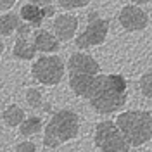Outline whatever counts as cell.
Here are the masks:
<instances>
[{"label":"cell","mask_w":152,"mask_h":152,"mask_svg":"<svg viewBox=\"0 0 152 152\" xmlns=\"http://www.w3.org/2000/svg\"><path fill=\"white\" fill-rule=\"evenodd\" d=\"M85 100L97 114H118L128 102V80L119 73H99Z\"/></svg>","instance_id":"1"},{"label":"cell","mask_w":152,"mask_h":152,"mask_svg":"<svg viewBox=\"0 0 152 152\" xmlns=\"http://www.w3.org/2000/svg\"><path fill=\"white\" fill-rule=\"evenodd\" d=\"M80 130H81V121L76 111L69 107L57 109L50 114L48 121L43 124L42 143L50 151H57L67 142L76 140Z\"/></svg>","instance_id":"2"},{"label":"cell","mask_w":152,"mask_h":152,"mask_svg":"<svg viewBox=\"0 0 152 152\" xmlns=\"http://www.w3.org/2000/svg\"><path fill=\"white\" fill-rule=\"evenodd\" d=\"M119 132L123 133L132 149L143 147L152 138V113L147 109L119 111L114 118Z\"/></svg>","instance_id":"3"},{"label":"cell","mask_w":152,"mask_h":152,"mask_svg":"<svg viewBox=\"0 0 152 152\" xmlns=\"http://www.w3.org/2000/svg\"><path fill=\"white\" fill-rule=\"evenodd\" d=\"M31 78L40 86H57L66 75L64 61L56 54H43L31 64Z\"/></svg>","instance_id":"4"},{"label":"cell","mask_w":152,"mask_h":152,"mask_svg":"<svg viewBox=\"0 0 152 152\" xmlns=\"http://www.w3.org/2000/svg\"><path fill=\"white\" fill-rule=\"evenodd\" d=\"M94 145L100 152H130L132 147L119 132L114 119L99 121L94 128Z\"/></svg>","instance_id":"5"},{"label":"cell","mask_w":152,"mask_h":152,"mask_svg":"<svg viewBox=\"0 0 152 152\" xmlns=\"http://www.w3.org/2000/svg\"><path fill=\"white\" fill-rule=\"evenodd\" d=\"M107 35H109V21L100 18L97 12H90L88 24L76 37L75 45L78 47V50H88L92 47H99L107 40Z\"/></svg>","instance_id":"6"},{"label":"cell","mask_w":152,"mask_h":152,"mask_svg":"<svg viewBox=\"0 0 152 152\" xmlns=\"http://www.w3.org/2000/svg\"><path fill=\"white\" fill-rule=\"evenodd\" d=\"M66 71L69 75H99L100 73V64L92 54L86 50H78L73 52L66 62Z\"/></svg>","instance_id":"7"},{"label":"cell","mask_w":152,"mask_h":152,"mask_svg":"<svg viewBox=\"0 0 152 152\" xmlns=\"http://www.w3.org/2000/svg\"><path fill=\"white\" fill-rule=\"evenodd\" d=\"M118 21L121 24V28L128 33H135V31H142L147 28L149 24V16L143 9L138 5H124L118 14Z\"/></svg>","instance_id":"8"},{"label":"cell","mask_w":152,"mask_h":152,"mask_svg":"<svg viewBox=\"0 0 152 152\" xmlns=\"http://www.w3.org/2000/svg\"><path fill=\"white\" fill-rule=\"evenodd\" d=\"M78 24L80 21L73 14H59L54 18V35L57 37L59 42H71L75 38L76 31H78Z\"/></svg>","instance_id":"9"},{"label":"cell","mask_w":152,"mask_h":152,"mask_svg":"<svg viewBox=\"0 0 152 152\" xmlns=\"http://www.w3.org/2000/svg\"><path fill=\"white\" fill-rule=\"evenodd\" d=\"M33 45L37 54H57L61 48V42L57 40L54 33H50L47 29H38L33 37Z\"/></svg>","instance_id":"10"},{"label":"cell","mask_w":152,"mask_h":152,"mask_svg":"<svg viewBox=\"0 0 152 152\" xmlns=\"http://www.w3.org/2000/svg\"><path fill=\"white\" fill-rule=\"evenodd\" d=\"M24 118H26V113L18 104H7L0 113V119L4 121V124L7 128H18L19 124L23 123Z\"/></svg>","instance_id":"11"},{"label":"cell","mask_w":152,"mask_h":152,"mask_svg":"<svg viewBox=\"0 0 152 152\" xmlns=\"http://www.w3.org/2000/svg\"><path fill=\"white\" fill-rule=\"evenodd\" d=\"M37 56V50L33 42H29L28 38L16 37V42L12 45V57L18 61H33Z\"/></svg>","instance_id":"12"},{"label":"cell","mask_w":152,"mask_h":152,"mask_svg":"<svg viewBox=\"0 0 152 152\" xmlns=\"http://www.w3.org/2000/svg\"><path fill=\"white\" fill-rule=\"evenodd\" d=\"M19 18L23 19L24 23H28L31 28H40L42 23H43V12H42V7L37 5V4H26L21 7V12H19Z\"/></svg>","instance_id":"13"},{"label":"cell","mask_w":152,"mask_h":152,"mask_svg":"<svg viewBox=\"0 0 152 152\" xmlns=\"http://www.w3.org/2000/svg\"><path fill=\"white\" fill-rule=\"evenodd\" d=\"M43 124L45 123H43V119L40 116H35V114L33 116H26L23 119V123L18 126V132L23 138H31V137L43 132Z\"/></svg>","instance_id":"14"},{"label":"cell","mask_w":152,"mask_h":152,"mask_svg":"<svg viewBox=\"0 0 152 152\" xmlns=\"http://www.w3.org/2000/svg\"><path fill=\"white\" fill-rule=\"evenodd\" d=\"M21 24V18L18 14H4L0 18V37H10L12 33H16L18 26Z\"/></svg>","instance_id":"15"},{"label":"cell","mask_w":152,"mask_h":152,"mask_svg":"<svg viewBox=\"0 0 152 152\" xmlns=\"http://www.w3.org/2000/svg\"><path fill=\"white\" fill-rule=\"evenodd\" d=\"M24 100L31 109H40L42 104L45 102V95L38 86H29L24 90Z\"/></svg>","instance_id":"16"},{"label":"cell","mask_w":152,"mask_h":152,"mask_svg":"<svg viewBox=\"0 0 152 152\" xmlns=\"http://www.w3.org/2000/svg\"><path fill=\"white\" fill-rule=\"evenodd\" d=\"M137 86H138V92L145 97L152 100V67L147 69L143 75H140L138 81H137Z\"/></svg>","instance_id":"17"},{"label":"cell","mask_w":152,"mask_h":152,"mask_svg":"<svg viewBox=\"0 0 152 152\" xmlns=\"http://www.w3.org/2000/svg\"><path fill=\"white\" fill-rule=\"evenodd\" d=\"M14 152H38V147L37 143L29 138H24L14 145Z\"/></svg>","instance_id":"18"},{"label":"cell","mask_w":152,"mask_h":152,"mask_svg":"<svg viewBox=\"0 0 152 152\" xmlns=\"http://www.w3.org/2000/svg\"><path fill=\"white\" fill-rule=\"evenodd\" d=\"M57 4L66 10H73V9H80L85 7L90 4V0H57Z\"/></svg>","instance_id":"19"},{"label":"cell","mask_w":152,"mask_h":152,"mask_svg":"<svg viewBox=\"0 0 152 152\" xmlns=\"http://www.w3.org/2000/svg\"><path fill=\"white\" fill-rule=\"evenodd\" d=\"M31 26H29L28 23H21L18 26V29H16V37H21V38H28L29 33H31Z\"/></svg>","instance_id":"20"},{"label":"cell","mask_w":152,"mask_h":152,"mask_svg":"<svg viewBox=\"0 0 152 152\" xmlns=\"http://www.w3.org/2000/svg\"><path fill=\"white\" fill-rule=\"evenodd\" d=\"M42 12H43L45 18H54V16H56V9H54L52 4H50V5H43V7H42Z\"/></svg>","instance_id":"21"},{"label":"cell","mask_w":152,"mask_h":152,"mask_svg":"<svg viewBox=\"0 0 152 152\" xmlns=\"http://www.w3.org/2000/svg\"><path fill=\"white\" fill-rule=\"evenodd\" d=\"M18 0H0V10H9V9H12L14 7V4H16Z\"/></svg>","instance_id":"22"},{"label":"cell","mask_w":152,"mask_h":152,"mask_svg":"<svg viewBox=\"0 0 152 152\" xmlns=\"http://www.w3.org/2000/svg\"><path fill=\"white\" fill-rule=\"evenodd\" d=\"M31 4H37L40 7H43V5H50V4H54V0H29Z\"/></svg>","instance_id":"23"},{"label":"cell","mask_w":152,"mask_h":152,"mask_svg":"<svg viewBox=\"0 0 152 152\" xmlns=\"http://www.w3.org/2000/svg\"><path fill=\"white\" fill-rule=\"evenodd\" d=\"M132 2L135 4V5H142V4H147L149 0H132Z\"/></svg>","instance_id":"24"},{"label":"cell","mask_w":152,"mask_h":152,"mask_svg":"<svg viewBox=\"0 0 152 152\" xmlns=\"http://www.w3.org/2000/svg\"><path fill=\"white\" fill-rule=\"evenodd\" d=\"M4 52H5V43H4V42L0 40V56H2Z\"/></svg>","instance_id":"25"},{"label":"cell","mask_w":152,"mask_h":152,"mask_svg":"<svg viewBox=\"0 0 152 152\" xmlns=\"http://www.w3.org/2000/svg\"><path fill=\"white\" fill-rule=\"evenodd\" d=\"M38 152H54V151H50V149H47V147H43L42 151H38Z\"/></svg>","instance_id":"26"},{"label":"cell","mask_w":152,"mask_h":152,"mask_svg":"<svg viewBox=\"0 0 152 152\" xmlns=\"http://www.w3.org/2000/svg\"><path fill=\"white\" fill-rule=\"evenodd\" d=\"M2 105H4V97L0 95V107H2Z\"/></svg>","instance_id":"27"}]
</instances>
